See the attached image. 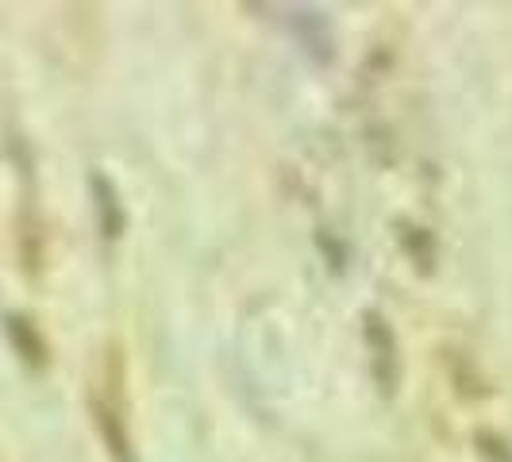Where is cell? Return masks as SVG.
<instances>
[{
	"instance_id": "obj_1",
	"label": "cell",
	"mask_w": 512,
	"mask_h": 462,
	"mask_svg": "<svg viewBox=\"0 0 512 462\" xmlns=\"http://www.w3.org/2000/svg\"><path fill=\"white\" fill-rule=\"evenodd\" d=\"M89 412H93V424H97V432H101L112 462H139L135 459V447H131L128 416H124L128 409H124V378H120V359H116V351L108 355L104 382H97L93 393H89Z\"/></svg>"
},
{
	"instance_id": "obj_2",
	"label": "cell",
	"mask_w": 512,
	"mask_h": 462,
	"mask_svg": "<svg viewBox=\"0 0 512 462\" xmlns=\"http://www.w3.org/2000/svg\"><path fill=\"white\" fill-rule=\"evenodd\" d=\"M4 328H8V339L16 343V351H20V359L27 362V366H47V343H43V335H39V328L27 320V316H20V312H12V316H4Z\"/></svg>"
},
{
	"instance_id": "obj_3",
	"label": "cell",
	"mask_w": 512,
	"mask_h": 462,
	"mask_svg": "<svg viewBox=\"0 0 512 462\" xmlns=\"http://www.w3.org/2000/svg\"><path fill=\"white\" fill-rule=\"evenodd\" d=\"M93 197H97V216H101L104 239H116L120 228H124V212H120V201H116V189L101 174H93Z\"/></svg>"
}]
</instances>
